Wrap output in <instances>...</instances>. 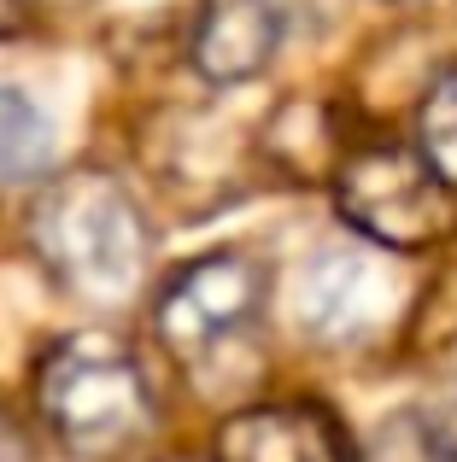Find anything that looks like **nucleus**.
I'll return each mask as SVG.
<instances>
[{"instance_id":"obj_6","label":"nucleus","mask_w":457,"mask_h":462,"mask_svg":"<svg viewBox=\"0 0 457 462\" xmlns=\"http://www.w3.org/2000/svg\"><path fill=\"white\" fill-rule=\"evenodd\" d=\"M282 47V6L275 0H206L194 30V70L218 88L252 82L270 70Z\"/></svg>"},{"instance_id":"obj_8","label":"nucleus","mask_w":457,"mask_h":462,"mask_svg":"<svg viewBox=\"0 0 457 462\" xmlns=\"http://www.w3.org/2000/svg\"><path fill=\"white\" fill-rule=\"evenodd\" d=\"M47 158V117L18 88H0V181L35 176Z\"/></svg>"},{"instance_id":"obj_5","label":"nucleus","mask_w":457,"mask_h":462,"mask_svg":"<svg viewBox=\"0 0 457 462\" xmlns=\"http://www.w3.org/2000/svg\"><path fill=\"white\" fill-rule=\"evenodd\" d=\"M270 270H264L252 252H211L194 258L188 270L171 275L159 299V334L176 357H200V351L235 339L240 328L258 316Z\"/></svg>"},{"instance_id":"obj_11","label":"nucleus","mask_w":457,"mask_h":462,"mask_svg":"<svg viewBox=\"0 0 457 462\" xmlns=\"http://www.w3.org/2000/svg\"><path fill=\"white\" fill-rule=\"evenodd\" d=\"M23 23V0H0V35H12Z\"/></svg>"},{"instance_id":"obj_3","label":"nucleus","mask_w":457,"mask_h":462,"mask_svg":"<svg viewBox=\"0 0 457 462\" xmlns=\"http://www.w3.org/2000/svg\"><path fill=\"white\" fill-rule=\"evenodd\" d=\"M334 205L381 252H423L457 235V188L399 141H358L334 170Z\"/></svg>"},{"instance_id":"obj_10","label":"nucleus","mask_w":457,"mask_h":462,"mask_svg":"<svg viewBox=\"0 0 457 462\" xmlns=\"http://www.w3.org/2000/svg\"><path fill=\"white\" fill-rule=\"evenodd\" d=\"M0 462H35V445H30V433L18 428V421L0 410Z\"/></svg>"},{"instance_id":"obj_1","label":"nucleus","mask_w":457,"mask_h":462,"mask_svg":"<svg viewBox=\"0 0 457 462\" xmlns=\"http://www.w3.org/2000/svg\"><path fill=\"white\" fill-rule=\"evenodd\" d=\"M35 258L65 293L117 305L147 270V217L106 170H70L35 193L30 211Z\"/></svg>"},{"instance_id":"obj_9","label":"nucleus","mask_w":457,"mask_h":462,"mask_svg":"<svg viewBox=\"0 0 457 462\" xmlns=\"http://www.w3.org/2000/svg\"><path fill=\"white\" fill-rule=\"evenodd\" d=\"M416 129H423V158L457 188V70H446V77L428 88Z\"/></svg>"},{"instance_id":"obj_7","label":"nucleus","mask_w":457,"mask_h":462,"mask_svg":"<svg viewBox=\"0 0 457 462\" xmlns=\"http://www.w3.org/2000/svg\"><path fill=\"white\" fill-rule=\"evenodd\" d=\"M218 462H352L346 439L311 404H264L228 416L218 433Z\"/></svg>"},{"instance_id":"obj_2","label":"nucleus","mask_w":457,"mask_h":462,"mask_svg":"<svg viewBox=\"0 0 457 462\" xmlns=\"http://www.w3.org/2000/svg\"><path fill=\"white\" fill-rule=\"evenodd\" d=\"M35 398L65 451L106 462L153 428V393L135 351L106 334H70L35 369Z\"/></svg>"},{"instance_id":"obj_4","label":"nucleus","mask_w":457,"mask_h":462,"mask_svg":"<svg viewBox=\"0 0 457 462\" xmlns=\"http://www.w3.org/2000/svg\"><path fill=\"white\" fill-rule=\"evenodd\" d=\"M411 310V275L381 246L317 252L299 282V322L329 351H364L387 339Z\"/></svg>"}]
</instances>
